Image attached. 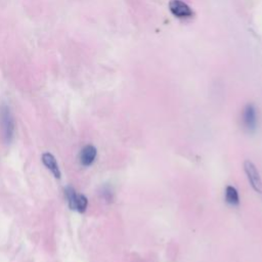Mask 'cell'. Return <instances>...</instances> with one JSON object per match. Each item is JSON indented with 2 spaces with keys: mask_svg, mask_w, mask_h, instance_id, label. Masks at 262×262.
<instances>
[{
  "mask_svg": "<svg viewBox=\"0 0 262 262\" xmlns=\"http://www.w3.org/2000/svg\"><path fill=\"white\" fill-rule=\"evenodd\" d=\"M244 170H245V173L247 175V178H248L249 183L252 186V188L256 192L262 193V179H261L260 173H259L257 167L255 166V164L249 160L245 161Z\"/></svg>",
  "mask_w": 262,
  "mask_h": 262,
  "instance_id": "obj_2",
  "label": "cell"
},
{
  "mask_svg": "<svg viewBox=\"0 0 262 262\" xmlns=\"http://www.w3.org/2000/svg\"><path fill=\"white\" fill-rule=\"evenodd\" d=\"M243 125L244 128L252 133L255 132L258 125V118H257V110L253 103H248L243 110Z\"/></svg>",
  "mask_w": 262,
  "mask_h": 262,
  "instance_id": "obj_4",
  "label": "cell"
},
{
  "mask_svg": "<svg viewBox=\"0 0 262 262\" xmlns=\"http://www.w3.org/2000/svg\"><path fill=\"white\" fill-rule=\"evenodd\" d=\"M225 202L230 206L239 205V195L236 188L232 185H227L225 188Z\"/></svg>",
  "mask_w": 262,
  "mask_h": 262,
  "instance_id": "obj_7",
  "label": "cell"
},
{
  "mask_svg": "<svg viewBox=\"0 0 262 262\" xmlns=\"http://www.w3.org/2000/svg\"><path fill=\"white\" fill-rule=\"evenodd\" d=\"M96 155H97V150L94 145H92V144L85 145L80 152L81 165L84 167L91 166L96 159Z\"/></svg>",
  "mask_w": 262,
  "mask_h": 262,
  "instance_id": "obj_5",
  "label": "cell"
},
{
  "mask_svg": "<svg viewBox=\"0 0 262 262\" xmlns=\"http://www.w3.org/2000/svg\"><path fill=\"white\" fill-rule=\"evenodd\" d=\"M64 195L67 198L68 201V205L70 207L71 210H75L76 209V203H77V199H78V193L76 192V189L71 186L68 185L64 188Z\"/></svg>",
  "mask_w": 262,
  "mask_h": 262,
  "instance_id": "obj_8",
  "label": "cell"
},
{
  "mask_svg": "<svg viewBox=\"0 0 262 262\" xmlns=\"http://www.w3.org/2000/svg\"><path fill=\"white\" fill-rule=\"evenodd\" d=\"M42 163L44 164V166L51 171V173L53 174V176L56 179H59L61 177V172L59 170L58 164L56 162V159L54 158V156L50 152H44L42 155Z\"/></svg>",
  "mask_w": 262,
  "mask_h": 262,
  "instance_id": "obj_6",
  "label": "cell"
},
{
  "mask_svg": "<svg viewBox=\"0 0 262 262\" xmlns=\"http://www.w3.org/2000/svg\"><path fill=\"white\" fill-rule=\"evenodd\" d=\"M170 12L177 18L187 19L191 18L194 15L191 7L182 0H170L168 4Z\"/></svg>",
  "mask_w": 262,
  "mask_h": 262,
  "instance_id": "obj_3",
  "label": "cell"
},
{
  "mask_svg": "<svg viewBox=\"0 0 262 262\" xmlns=\"http://www.w3.org/2000/svg\"><path fill=\"white\" fill-rule=\"evenodd\" d=\"M0 124L5 142L10 143L14 134V119L7 104H2L0 107Z\"/></svg>",
  "mask_w": 262,
  "mask_h": 262,
  "instance_id": "obj_1",
  "label": "cell"
},
{
  "mask_svg": "<svg viewBox=\"0 0 262 262\" xmlns=\"http://www.w3.org/2000/svg\"><path fill=\"white\" fill-rule=\"evenodd\" d=\"M88 206V200L84 194H78L77 203H76V211L79 213H84Z\"/></svg>",
  "mask_w": 262,
  "mask_h": 262,
  "instance_id": "obj_9",
  "label": "cell"
}]
</instances>
